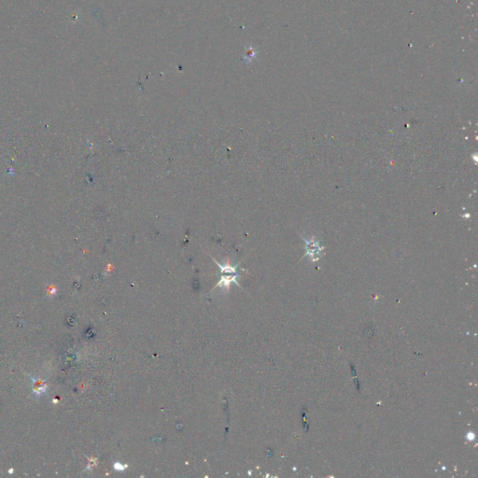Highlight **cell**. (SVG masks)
Wrapping results in <instances>:
<instances>
[{
  "label": "cell",
  "mask_w": 478,
  "mask_h": 478,
  "mask_svg": "<svg viewBox=\"0 0 478 478\" xmlns=\"http://www.w3.org/2000/svg\"><path fill=\"white\" fill-rule=\"evenodd\" d=\"M215 261V260H214ZM215 262L217 263V265L219 268V272L221 274V277H220V279L218 281V284L216 287H221V288H229L231 283H235L237 285L238 282H237V277H238V272H237V265H231L229 261H227L225 264H220L218 263L217 261H215Z\"/></svg>",
  "instance_id": "cell-1"
}]
</instances>
